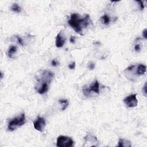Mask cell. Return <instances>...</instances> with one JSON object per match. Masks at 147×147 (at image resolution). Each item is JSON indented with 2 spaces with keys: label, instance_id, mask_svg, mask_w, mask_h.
Returning a JSON list of instances; mask_svg holds the SVG:
<instances>
[{
  "label": "cell",
  "instance_id": "7",
  "mask_svg": "<svg viewBox=\"0 0 147 147\" xmlns=\"http://www.w3.org/2000/svg\"><path fill=\"white\" fill-rule=\"evenodd\" d=\"M66 42V39L63 35L62 32L58 33L56 37V46L57 48H62L63 47Z\"/></svg>",
  "mask_w": 147,
  "mask_h": 147
},
{
  "label": "cell",
  "instance_id": "18",
  "mask_svg": "<svg viewBox=\"0 0 147 147\" xmlns=\"http://www.w3.org/2000/svg\"><path fill=\"white\" fill-rule=\"evenodd\" d=\"M16 37V39H17V41H18V43H19L20 44L22 45H24V43H23L22 39L20 37L18 36H17Z\"/></svg>",
  "mask_w": 147,
  "mask_h": 147
},
{
  "label": "cell",
  "instance_id": "15",
  "mask_svg": "<svg viewBox=\"0 0 147 147\" xmlns=\"http://www.w3.org/2000/svg\"><path fill=\"white\" fill-rule=\"evenodd\" d=\"M95 67V64L93 62H90L89 63V65H88V68H89L90 70H93L94 69Z\"/></svg>",
  "mask_w": 147,
  "mask_h": 147
},
{
  "label": "cell",
  "instance_id": "2",
  "mask_svg": "<svg viewBox=\"0 0 147 147\" xmlns=\"http://www.w3.org/2000/svg\"><path fill=\"white\" fill-rule=\"evenodd\" d=\"M26 122L25 113H22L19 116H17L9 121L8 125V129L9 131H14L18 128L22 127Z\"/></svg>",
  "mask_w": 147,
  "mask_h": 147
},
{
  "label": "cell",
  "instance_id": "13",
  "mask_svg": "<svg viewBox=\"0 0 147 147\" xmlns=\"http://www.w3.org/2000/svg\"><path fill=\"white\" fill-rule=\"evenodd\" d=\"M59 104H60L61 105H62V110L63 111L66 110V108H67V106H68V104H69L68 100H66V99L60 100L59 101Z\"/></svg>",
  "mask_w": 147,
  "mask_h": 147
},
{
  "label": "cell",
  "instance_id": "23",
  "mask_svg": "<svg viewBox=\"0 0 147 147\" xmlns=\"http://www.w3.org/2000/svg\"><path fill=\"white\" fill-rule=\"evenodd\" d=\"M70 41L71 43H74L75 41V36H71L70 39Z\"/></svg>",
  "mask_w": 147,
  "mask_h": 147
},
{
  "label": "cell",
  "instance_id": "1",
  "mask_svg": "<svg viewBox=\"0 0 147 147\" xmlns=\"http://www.w3.org/2000/svg\"><path fill=\"white\" fill-rule=\"evenodd\" d=\"M91 23L89 14H86L84 17H81L79 13H72L68 24L77 33L81 35H84V30L86 29Z\"/></svg>",
  "mask_w": 147,
  "mask_h": 147
},
{
  "label": "cell",
  "instance_id": "24",
  "mask_svg": "<svg viewBox=\"0 0 147 147\" xmlns=\"http://www.w3.org/2000/svg\"><path fill=\"white\" fill-rule=\"evenodd\" d=\"M1 79L3 78V72H1Z\"/></svg>",
  "mask_w": 147,
  "mask_h": 147
},
{
  "label": "cell",
  "instance_id": "6",
  "mask_svg": "<svg viewBox=\"0 0 147 147\" xmlns=\"http://www.w3.org/2000/svg\"><path fill=\"white\" fill-rule=\"evenodd\" d=\"M46 125L45 119L43 117H38L36 120L33 122L34 128L39 132H43Z\"/></svg>",
  "mask_w": 147,
  "mask_h": 147
},
{
  "label": "cell",
  "instance_id": "22",
  "mask_svg": "<svg viewBox=\"0 0 147 147\" xmlns=\"http://www.w3.org/2000/svg\"><path fill=\"white\" fill-rule=\"evenodd\" d=\"M146 33H147V31H146V29H145L144 30L142 31V36H143V37L145 38V39H146L147 37H146Z\"/></svg>",
  "mask_w": 147,
  "mask_h": 147
},
{
  "label": "cell",
  "instance_id": "11",
  "mask_svg": "<svg viewBox=\"0 0 147 147\" xmlns=\"http://www.w3.org/2000/svg\"><path fill=\"white\" fill-rule=\"evenodd\" d=\"M85 140L86 142H97L98 140L95 136L94 135H91V134H89L85 137Z\"/></svg>",
  "mask_w": 147,
  "mask_h": 147
},
{
  "label": "cell",
  "instance_id": "19",
  "mask_svg": "<svg viewBox=\"0 0 147 147\" xmlns=\"http://www.w3.org/2000/svg\"><path fill=\"white\" fill-rule=\"evenodd\" d=\"M51 64H52V66H53L54 67H55V66H58L59 64V62H58L57 60H52V62H51Z\"/></svg>",
  "mask_w": 147,
  "mask_h": 147
},
{
  "label": "cell",
  "instance_id": "8",
  "mask_svg": "<svg viewBox=\"0 0 147 147\" xmlns=\"http://www.w3.org/2000/svg\"><path fill=\"white\" fill-rule=\"evenodd\" d=\"M146 67L145 65L142 64H139L138 65L137 69H136V75H138V76L144 75L146 72Z\"/></svg>",
  "mask_w": 147,
  "mask_h": 147
},
{
  "label": "cell",
  "instance_id": "16",
  "mask_svg": "<svg viewBox=\"0 0 147 147\" xmlns=\"http://www.w3.org/2000/svg\"><path fill=\"white\" fill-rule=\"evenodd\" d=\"M142 93H143V95L144 96H146L147 95V90H146V82L145 83L144 86L142 88Z\"/></svg>",
  "mask_w": 147,
  "mask_h": 147
},
{
  "label": "cell",
  "instance_id": "20",
  "mask_svg": "<svg viewBox=\"0 0 147 147\" xmlns=\"http://www.w3.org/2000/svg\"><path fill=\"white\" fill-rule=\"evenodd\" d=\"M134 49L136 52H139L141 50L140 45L139 44H136L134 47Z\"/></svg>",
  "mask_w": 147,
  "mask_h": 147
},
{
  "label": "cell",
  "instance_id": "10",
  "mask_svg": "<svg viewBox=\"0 0 147 147\" xmlns=\"http://www.w3.org/2000/svg\"><path fill=\"white\" fill-rule=\"evenodd\" d=\"M118 146H124V147H131L132 146L131 142L130 141L119 138L118 140Z\"/></svg>",
  "mask_w": 147,
  "mask_h": 147
},
{
  "label": "cell",
  "instance_id": "5",
  "mask_svg": "<svg viewBox=\"0 0 147 147\" xmlns=\"http://www.w3.org/2000/svg\"><path fill=\"white\" fill-rule=\"evenodd\" d=\"M137 94H132L126 97L124 100V102L128 108H135L138 105Z\"/></svg>",
  "mask_w": 147,
  "mask_h": 147
},
{
  "label": "cell",
  "instance_id": "4",
  "mask_svg": "<svg viewBox=\"0 0 147 147\" xmlns=\"http://www.w3.org/2000/svg\"><path fill=\"white\" fill-rule=\"evenodd\" d=\"M83 94L86 96H89L91 92H94L97 94H100V84L98 81L96 80L94 83L90 85L89 86H85L83 89Z\"/></svg>",
  "mask_w": 147,
  "mask_h": 147
},
{
  "label": "cell",
  "instance_id": "17",
  "mask_svg": "<svg viewBox=\"0 0 147 147\" xmlns=\"http://www.w3.org/2000/svg\"><path fill=\"white\" fill-rule=\"evenodd\" d=\"M68 68L71 69V70H74V69H75V67H76V63H75V62H73L71 63V64H70L68 65Z\"/></svg>",
  "mask_w": 147,
  "mask_h": 147
},
{
  "label": "cell",
  "instance_id": "3",
  "mask_svg": "<svg viewBox=\"0 0 147 147\" xmlns=\"http://www.w3.org/2000/svg\"><path fill=\"white\" fill-rule=\"evenodd\" d=\"M74 141L71 137L64 136H60L57 138L56 146L58 147H71L74 145Z\"/></svg>",
  "mask_w": 147,
  "mask_h": 147
},
{
  "label": "cell",
  "instance_id": "9",
  "mask_svg": "<svg viewBox=\"0 0 147 147\" xmlns=\"http://www.w3.org/2000/svg\"><path fill=\"white\" fill-rule=\"evenodd\" d=\"M17 51V47L16 45H11L9 47L8 51V56L9 58H13L14 55Z\"/></svg>",
  "mask_w": 147,
  "mask_h": 147
},
{
  "label": "cell",
  "instance_id": "14",
  "mask_svg": "<svg viewBox=\"0 0 147 147\" xmlns=\"http://www.w3.org/2000/svg\"><path fill=\"white\" fill-rule=\"evenodd\" d=\"M101 19L102 23L105 25H108L109 23L110 22V18L109 17V16L108 15V14H104V16L101 17Z\"/></svg>",
  "mask_w": 147,
  "mask_h": 147
},
{
  "label": "cell",
  "instance_id": "12",
  "mask_svg": "<svg viewBox=\"0 0 147 147\" xmlns=\"http://www.w3.org/2000/svg\"><path fill=\"white\" fill-rule=\"evenodd\" d=\"M10 10L12 11H13L14 12H16V13H19L21 12L22 9L20 5H18L17 4L14 3L13 4H12V5L10 7Z\"/></svg>",
  "mask_w": 147,
  "mask_h": 147
},
{
  "label": "cell",
  "instance_id": "21",
  "mask_svg": "<svg viewBox=\"0 0 147 147\" xmlns=\"http://www.w3.org/2000/svg\"><path fill=\"white\" fill-rule=\"evenodd\" d=\"M137 3L140 4V9L141 10H143L144 9V5L143 3V1H137Z\"/></svg>",
  "mask_w": 147,
  "mask_h": 147
}]
</instances>
